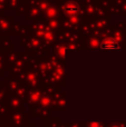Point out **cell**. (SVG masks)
<instances>
[{"instance_id":"1","label":"cell","mask_w":126,"mask_h":127,"mask_svg":"<svg viewBox=\"0 0 126 127\" xmlns=\"http://www.w3.org/2000/svg\"><path fill=\"white\" fill-rule=\"evenodd\" d=\"M102 49H106V50H115V49H120V45L116 40L114 39H108L105 42H103L102 46H100Z\"/></svg>"},{"instance_id":"2","label":"cell","mask_w":126,"mask_h":127,"mask_svg":"<svg viewBox=\"0 0 126 127\" xmlns=\"http://www.w3.org/2000/svg\"><path fill=\"white\" fill-rule=\"evenodd\" d=\"M65 10H66L67 12H69V11H73V12H75V11H77V7H76L75 4H70V6H67L66 8H65Z\"/></svg>"}]
</instances>
